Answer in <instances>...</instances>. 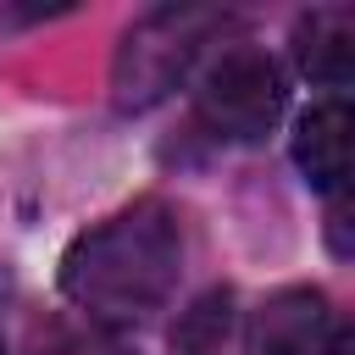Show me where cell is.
Returning a JSON list of instances; mask_svg holds the SVG:
<instances>
[{"label":"cell","instance_id":"6da1fadb","mask_svg":"<svg viewBox=\"0 0 355 355\" xmlns=\"http://www.w3.org/2000/svg\"><path fill=\"white\" fill-rule=\"evenodd\" d=\"M178 272H183L178 216L155 200H139L67 250L61 288L94 322H144L172 300Z\"/></svg>","mask_w":355,"mask_h":355},{"label":"cell","instance_id":"7a4b0ae2","mask_svg":"<svg viewBox=\"0 0 355 355\" xmlns=\"http://www.w3.org/2000/svg\"><path fill=\"white\" fill-rule=\"evenodd\" d=\"M194 94H200V116L222 139H261L283 116V100H288L277 61L266 50H255V44L222 50L205 67V78H200Z\"/></svg>","mask_w":355,"mask_h":355},{"label":"cell","instance_id":"3957f363","mask_svg":"<svg viewBox=\"0 0 355 355\" xmlns=\"http://www.w3.org/2000/svg\"><path fill=\"white\" fill-rule=\"evenodd\" d=\"M205 22H211L205 11H155L150 22H139L122 39V55H116V105L122 111L155 105L183 78V67L194 61Z\"/></svg>","mask_w":355,"mask_h":355},{"label":"cell","instance_id":"277c9868","mask_svg":"<svg viewBox=\"0 0 355 355\" xmlns=\"http://www.w3.org/2000/svg\"><path fill=\"white\" fill-rule=\"evenodd\" d=\"M255 355H349V327L316 288H283L255 311Z\"/></svg>","mask_w":355,"mask_h":355},{"label":"cell","instance_id":"5b68a950","mask_svg":"<svg viewBox=\"0 0 355 355\" xmlns=\"http://www.w3.org/2000/svg\"><path fill=\"white\" fill-rule=\"evenodd\" d=\"M349 133H355V122H349L344 100H322V105H311L300 116V128H294V166L305 172L311 189H322V194L344 189V178H349Z\"/></svg>","mask_w":355,"mask_h":355},{"label":"cell","instance_id":"8992f818","mask_svg":"<svg viewBox=\"0 0 355 355\" xmlns=\"http://www.w3.org/2000/svg\"><path fill=\"white\" fill-rule=\"evenodd\" d=\"M294 55H300V72L327 83V89H344L349 72H355V17L327 6V11H311L300 28H294Z\"/></svg>","mask_w":355,"mask_h":355},{"label":"cell","instance_id":"52a82bcc","mask_svg":"<svg viewBox=\"0 0 355 355\" xmlns=\"http://www.w3.org/2000/svg\"><path fill=\"white\" fill-rule=\"evenodd\" d=\"M227 305H233L227 294H205V300L189 311V322L178 327V338H183V344H194V349H211V344L227 333Z\"/></svg>","mask_w":355,"mask_h":355},{"label":"cell","instance_id":"ba28073f","mask_svg":"<svg viewBox=\"0 0 355 355\" xmlns=\"http://www.w3.org/2000/svg\"><path fill=\"white\" fill-rule=\"evenodd\" d=\"M0 355H6V349H0Z\"/></svg>","mask_w":355,"mask_h":355}]
</instances>
